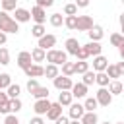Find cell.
I'll use <instances>...</instances> for the list:
<instances>
[{
  "label": "cell",
  "instance_id": "6da1fadb",
  "mask_svg": "<svg viewBox=\"0 0 124 124\" xmlns=\"http://www.w3.org/2000/svg\"><path fill=\"white\" fill-rule=\"evenodd\" d=\"M0 31H4L6 35L19 31V23H17L12 16H8V12H4V10L0 12Z\"/></svg>",
  "mask_w": 124,
  "mask_h": 124
},
{
  "label": "cell",
  "instance_id": "7a4b0ae2",
  "mask_svg": "<svg viewBox=\"0 0 124 124\" xmlns=\"http://www.w3.org/2000/svg\"><path fill=\"white\" fill-rule=\"evenodd\" d=\"M46 62L62 66L64 62H68V52L66 50H58V48H50V50H46Z\"/></svg>",
  "mask_w": 124,
  "mask_h": 124
},
{
  "label": "cell",
  "instance_id": "3957f363",
  "mask_svg": "<svg viewBox=\"0 0 124 124\" xmlns=\"http://www.w3.org/2000/svg\"><path fill=\"white\" fill-rule=\"evenodd\" d=\"M52 83H54V87H56L58 91H72V85H74L72 78H70V76H64V74L56 76V78L52 79Z\"/></svg>",
  "mask_w": 124,
  "mask_h": 124
},
{
  "label": "cell",
  "instance_id": "277c9868",
  "mask_svg": "<svg viewBox=\"0 0 124 124\" xmlns=\"http://www.w3.org/2000/svg\"><path fill=\"white\" fill-rule=\"evenodd\" d=\"M95 97H97V101H99V107H108L110 103H112V93L108 91V87H99V91L95 93Z\"/></svg>",
  "mask_w": 124,
  "mask_h": 124
},
{
  "label": "cell",
  "instance_id": "5b68a950",
  "mask_svg": "<svg viewBox=\"0 0 124 124\" xmlns=\"http://www.w3.org/2000/svg\"><path fill=\"white\" fill-rule=\"evenodd\" d=\"M50 105H52V103L48 101V97H46V99H37V101H35V105H33V110H35V114L43 116V114H46V112H48Z\"/></svg>",
  "mask_w": 124,
  "mask_h": 124
},
{
  "label": "cell",
  "instance_id": "8992f818",
  "mask_svg": "<svg viewBox=\"0 0 124 124\" xmlns=\"http://www.w3.org/2000/svg\"><path fill=\"white\" fill-rule=\"evenodd\" d=\"M31 19H33L35 23H45V21H46V8L33 6V8H31Z\"/></svg>",
  "mask_w": 124,
  "mask_h": 124
},
{
  "label": "cell",
  "instance_id": "52a82bcc",
  "mask_svg": "<svg viewBox=\"0 0 124 124\" xmlns=\"http://www.w3.org/2000/svg\"><path fill=\"white\" fill-rule=\"evenodd\" d=\"M54 45H56V35L46 33V35H43V37L39 39V45H37V46H41V48H45V50H50V48H54Z\"/></svg>",
  "mask_w": 124,
  "mask_h": 124
},
{
  "label": "cell",
  "instance_id": "ba28073f",
  "mask_svg": "<svg viewBox=\"0 0 124 124\" xmlns=\"http://www.w3.org/2000/svg\"><path fill=\"white\" fill-rule=\"evenodd\" d=\"M68 114H70V118H72V120H81V116L85 114V107H83L81 103H72V105H70Z\"/></svg>",
  "mask_w": 124,
  "mask_h": 124
},
{
  "label": "cell",
  "instance_id": "9c48e42d",
  "mask_svg": "<svg viewBox=\"0 0 124 124\" xmlns=\"http://www.w3.org/2000/svg\"><path fill=\"white\" fill-rule=\"evenodd\" d=\"M31 64H33L31 52H29V50H21V52L17 54V66H19L21 70H25V68H29Z\"/></svg>",
  "mask_w": 124,
  "mask_h": 124
},
{
  "label": "cell",
  "instance_id": "30bf717a",
  "mask_svg": "<svg viewBox=\"0 0 124 124\" xmlns=\"http://www.w3.org/2000/svg\"><path fill=\"white\" fill-rule=\"evenodd\" d=\"M95 23H93V17L91 16H78V31H89L91 27H93Z\"/></svg>",
  "mask_w": 124,
  "mask_h": 124
},
{
  "label": "cell",
  "instance_id": "8fae6325",
  "mask_svg": "<svg viewBox=\"0 0 124 124\" xmlns=\"http://www.w3.org/2000/svg\"><path fill=\"white\" fill-rule=\"evenodd\" d=\"M23 72H25L27 78H41V76H45V68H43L41 64H35V62H33L29 68H25Z\"/></svg>",
  "mask_w": 124,
  "mask_h": 124
},
{
  "label": "cell",
  "instance_id": "7c38bea8",
  "mask_svg": "<svg viewBox=\"0 0 124 124\" xmlns=\"http://www.w3.org/2000/svg\"><path fill=\"white\" fill-rule=\"evenodd\" d=\"M14 12H16V14H14V16H16L14 19H16L17 23H27V21H31V12H29V10H25V8H16Z\"/></svg>",
  "mask_w": 124,
  "mask_h": 124
},
{
  "label": "cell",
  "instance_id": "4fadbf2b",
  "mask_svg": "<svg viewBox=\"0 0 124 124\" xmlns=\"http://www.w3.org/2000/svg\"><path fill=\"white\" fill-rule=\"evenodd\" d=\"M64 46H66V52H68V54H72V56H76V54H78V50L81 48V45H79V41H78V39H74V37H70V39H66V43H64Z\"/></svg>",
  "mask_w": 124,
  "mask_h": 124
},
{
  "label": "cell",
  "instance_id": "5bb4252c",
  "mask_svg": "<svg viewBox=\"0 0 124 124\" xmlns=\"http://www.w3.org/2000/svg\"><path fill=\"white\" fill-rule=\"evenodd\" d=\"M107 66H108V58H107V56H103V54L93 56V70H95V72H105Z\"/></svg>",
  "mask_w": 124,
  "mask_h": 124
},
{
  "label": "cell",
  "instance_id": "9a60e30c",
  "mask_svg": "<svg viewBox=\"0 0 124 124\" xmlns=\"http://www.w3.org/2000/svg\"><path fill=\"white\" fill-rule=\"evenodd\" d=\"M72 95H74L76 99H85V97H87V85H85L83 81L74 83V85H72Z\"/></svg>",
  "mask_w": 124,
  "mask_h": 124
},
{
  "label": "cell",
  "instance_id": "2e32d148",
  "mask_svg": "<svg viewBox=\"0 0 124 124\" xmlns=\"http://www.w3.org/2000/svg\"><path fill=\"white\" fill-rule=\"evenodd\" d=\"M87 52H89V56H99L101 54V50H103V46H101V43L99 41H89L87 45H81Z\"/></svg>",
  "mask_w": 124,
  "mask_h": 124
},
{
  "label": "cell",
  "instance_id": "e0dca14e",
  "mask_svg": "<svg viewBox=\"0 0 124 124\" xmlns=\"http://www.w3.org/2000/svg\"><path fill=\"white\" fill-rule=\"evenodd\" d=\"M58 116H62V105L56 101V103H52V105H50V108H48V112H46V118L54 122Z\"/></svg>",
  "mask_w": 124,
  "mask_h": 124
},
{
  "label": "cell",
  "instance_id": "ac0fdd59",
  "mask_svg": "<svg viewBox=\"0 0 124 124\" xmlns=\"http://www.w3.org/2000/svg\"><path fill=\"white\" fill-rule=\"evenodd\" d=\"M87 35H89V41H101L103 35H105V29H103L101 25H93V27L87 31Z\"/></svg>",
  "mask_w": 124,
  "mask_h": 124
},
{
  "label": "cell",
  "instance_id": "d6986e66",
  "mask_svg": "<svg viewBox=\"0 0 124 124\" xmlns=\"http://www.w3.org/2000/svg\"><path fill=\"white\" fill-rule=\"evenodd\" d=\"M31 56H33V62H35V64L45 62V60H46V50L41 48V46H35V48L31 50Z\"/></svg>",
  "mask_w": 124,
  "mask_h": 124
},
{
  "label": "cell",
  "instance_id": "ffe728a7",
  "mask_svg": "<svg viewBox=\"0 0 124 124\" xmlns=\"http://www.w3.org/2000/svg\"><path fill=\"white\" fill-rule=\"evenodd\" d=\"M95 83H97L99 87H108V83H110L108 74H107V72H95Z\"/></svg>",
  "mask_w": 124,
  "mask_h": 124
},
{
  "label": "cell",
  "instance_id": "44dd1931",
  "mask_svg": "<svg viewBox=\"0 0 124 124\" xmlns=\"http://www.w3.org/2000/svg\"><path fill=\"white\" fill-rule=\"evenodd\" d=\"M58 103H60L62 107H70V105L74 103L72 91H60V93H58Z\"/></svg>",
  "mask_w": 124,
  "mask_h": 124
},
{
  "label": "cell",
  "instance_id": "7402d4cb",
  "mask_svg": "<svg viewBox=\"0 0 124 124\" xmlns=\"http://www.w3.org/2000/svg\"><path fill=\"white\" fill-rule=\"evenodd\" d=\"M81 124H99V116L95 110H85V114L81 116Z\"/></svg>",
  "mask_w": 124,
  "mask_h": 124
},
{
  "label": "cell",
  "instance_id": "603a6c76",
  "mask_svg": "<svg viewBox=\"0 0 124 124\" xmlns=\"http://www.w3.org/2000/svg\"><path fill=\"white\" fill-rule=\"evenodd\" d=\"M122 89H124L122 81H118V79H110V83H108V91H110L112 95H122Z\"/></svg>",
  "mask_w": 124,
  "mask_h": 124
},
{
  "label": "cell",
  "instance_id": "cb8c5ba5",
  "mask_svg": "<svg viewBox=\"0 0 124 124\" xmlns=\"http://www.w3.org/2000/svg\"><path fill=\"white\" fill-rule=\"evenodd\" d=\"M45 76H46V78H50V79H54L56 76H60L58 66H56V64H46V68H45Z\"/></svg>",
  "mask_w": 124,
  "mask_h": 124
},
{
  "label": "cell",
  "instance_id": "d4e9b609",
  "mask_svg": "<svg viewBox=\"0 0 124 124\" xmlns=\"http://www.w3.org/2000/svg\"><path fill=\"white\" fill-rule=\"evenodd\" d=\"M105 72L108 74V78H110V79H118V78H122V74H120V70H118V66H116V64H108Z\"/></svg>",
  "mask_w": 124,
  "mask_h": 124
},
{
  "label": "cell",
  "instance_id": "484cf974",
  "mask_svg": "<svg viewBox=\"0 0 124 124\" xmlns=\"http://www.w3.org/2000/svg\"><path fill=\"white\" fill-rule=\"evenodd\" d=\"M31 35H33V37H37V39H41L43 35H46L45 25H43V23H35V25L31 27Z\"/></svg>",
  "mask_w": 124,
  "mask_h": 124
},
{
  "label": "cell",
  "instance_id": "4316f807",
  "mask_svg": "<svg viewBox=\"0 0 124 124\" xmlns=\"http://www.w3.org/2000/svg\"><path fill=\"white\" fill-rule=\"evenodd\" d=\"M48 21H50L52 27H62V25H64V17H62V14H50Z\"/></svg>",
  "mask_w": 124,
  "mask_h": 124
},
{
  "label": "cell",
  "instance_id": "83f0119b",
  "mask_svg": "<svg viewBox=\"0 0 124 124\" xmlns=\"http://www.w3.org/2000/svg\"><path fill=\"white\" fill-rule=\"evenodd\" d=\"M64 25H66L68 29L76 31V29H78V16H66V17H64Z\"/></svg>",
  "mask_w": 124,
  "mask_h": 124
},
{
  "label": "cell",
  "instance_id": "f1b7e54d",
  "mask_svg": "<svg viewBox=\"0 0 124 124\" xmlns=\"http://www.w3.org/2000/svg\"><path fill=\"white\" fill-rule=\"evenodd\" d=\"M6 93H8V97H10V99H17V97H19V93H21V87H19L17 83H12V85L6 89Z\"/></svg>",
  "mask_w": 124,
  "mask_h": 124
},
{
  "label": "cell",
  "instance_id": "f546056e",
  "mask_svg": "<svg viewBox=\"0 0 124 124\" xmlns=\"http://www.w3.org/2000/svg\"><path fill=\"white\" fill-rule=\"evenodd\" d=\"M83 107H85V110H95V108L99 107V101H97V97H85V101H83Z\"/></svg>",
  "mask_w": 124,
  "mask_h": 124
},
{
  "label": "cell",
  "instance_id": "4dcf8cb0",
  "mask_svg": "<svg viewBox=\"0 0 124 124\" xmlns=\"http://www.w3.org/2000/svg\"><path fill=\"white\" fill-rule=\"evenodd\" d=\"M62 74L64 76H74L76 74V62H64L62 64Z\"/></svg>",
  "mask_w": 124,
  "mask_h": 124
},
{
  "label": "cell",
  "instance_id": "1f68e13d",
  "mask_svg": "<svg viewBox=\"0 0 124 124\" xmlns=\"http://www.w3.org/2000/svg\"><path fill=\"white\" fill-rule=\"evenodd\" d=\"M31 95H33L35 99H46V97H48V87H43V85H39V87H37V89H35Z\"/></svg>",
  "mask_w": 124,
  "mask_h": 124
},
{
  "label": "cell",
  "instance_id": "d6a6232c",
  "mask_svg": "<svg viewBox=\"0 0 124 124\" xmlns=\"http://www.w3.org/2000/svg\"><path fill=\"white\" fill-rule=\"evenodd\" d=\"M81 76H83V79H81V81H83L87 87L95 83V70H93V72H91V70H87V72H85V74H81Z\"/></svg>",
  "mask_w": 124,
  "mask_h": 124
},
{
  "label": "cell",
  "instance_id": "836d02e7",
  "mask_svg": "<svg viewBox=\"0 0 124 124\" xmlns=\"http://www.w3.org/2000/svg\"><path fill=\"white\" fill-rule=\"evenodd\" d=\"M0 64L2 66H8L10 64V50L6 46H0Z\"/></svg>",
  "mask_w": 124,
  "mask_h": 124
},
{
  "label": "cell",
  "instance_id": "e575fe53",
  "mask_svg": "<svg viewBox=\"0 0 124 124\" xmlns=\"http://www.w3.org/2000/svg\"><path fill=\"white\" fill-rule=\"evenodd\" d=\"M17 0H0V6H2V10L4 12H12V10H16L17 6Z\"/></svg>",
  "mask_w": 124,
  "mask_h": 124
},
{
  "label": "cell",
  "instance_id": "d590c367",
  "mask_svg": "<svg viewBox=\"0 0 124 124\" xmlns=\"http://www.w3.org/2000/svg\"><path fill=\"white\" fill-rule=\"evenodd\" d=\"M89 70V62L87 60H78L76 62V74H85Z\"/></svg>",
  "mask_w": 124,
  "mask_h": 124
},
{
  "label": "cell",
  "instance_id": "8d00e7d4",
  "mask_svg": "<svg viewBox=\"0 0 124 124\" xmlns=\"http://www.w3.org/2000/svg\"><path fill=\"white\" fill-rule=\"evenodd\" d=\"M108 41H110V45H112V46H120V45L124 43V35H122V33H112Z\"/></svg>",
  "mask_w": 124,
  "mask_h": 124
},
{
  "label": "cell",
  "instance_id": "74e56055",
  "mask_svg": "<svg viewBox=\"0 0 124 124\" xmlns=\"http://www.w3.org/2000/svg\"><path fill=\"white\" fill-rule=\"evenodd\" d=\"M10 85H12L10 74H0V91H2V89H8Z\"/></svg>",
  "mask_w": 124,
  "mask_h": 124
},
{
  "label": "cell",
  "instance_id": "f35d334b",
  "mask_svg": "<svg viewBox=\"0 0 124 124\" xmlns=\"http://www.w3.org/2000/svg\"><path fill=\"white\" fill-rule=\"evenodd\" d=\"M21 107H23V103H21V99L17 97V99H10V108H12V112L16 114V112H19L21 110Z\"/></svg>",
  "mask_w": 124,
  "mask_h": 124
},
{
  "label": "cell",
  "instance_id": "ab89813d",
  "mask_svg": "<svg viewBox=\"0 0 124 124\" xmlns=\"http://www.w3.org/2000/svg\"><path fill=\"white\" fill-rule=\"evenodd\" d=\"M64 16H78V6H76V2L64 6Z\"/></svg>",
  "mask_w": 124,
  "mask_h": 124
},
{
  "label": "cell",
  "instance_id": "60d3db41",
  "mask_svg": "<svg viewBox=\"0 0 124 124\" xmlns=\"http://www.w3.org/2000/svg\"><path fill=\"white\" fill-rule=\"evenodd\" d=\"M25 87H27V91H29V93H33V91L39 87V81H37V78H29V79H27V83H25Z\"/></svg>",
  "mask_w": 124,
  "mask_h": 124
},
{
  "label": "cell",
  "instance_id": "b9f144b4",
  "mask_svg": "<svg viewBox=\"0 0 124 124\" xmlns=\"http://www.w3.org/2000/svg\"><path fill=\"white\" fill-rule=\"evenodd\" d=\"M0 112L2 114H10L12 108H10V99L8 101H0Z\"/></svg>",
  "mask_w": 124,
  "mask_h": 124
},
{
  "label": "cell",
  "instance_id": "7bdbcfd3",
  "mask_svg": "<svg viewBox=\"0 0 124 124\" xmlns=\"http://www.w3.org/2000/svg\"><path fill=\"white\" fill-rule=\"evenodd\" d=\"M4 124H19V118H17L14 112H10V114H6V118H4Z\"/></svg>",
  "mask_w": 124,
  "mask_h": 124
},
{
  "label": "cell",
  "instance_id": "ee69618b",
  "mask_svg": "<svg viewBox=\"0 0 124 124\" xmlns=\"http://www.w3.org/2000/svg\"><path fill=\"white\" fill-rule=\"evenodd\" d=\"M76 58H78V60H87V58H89V52H87V50H85V48L81 46V48L78 50V54H76Z\"/></svg>",
  "mask_w": 124,
  "mask_h": 124
},
{
  "label": "cell",
  "instance_id": "f6af8a7d",
  "mask_svg": "<svg viewBox=\"0 0 124 124\" xmlns=\"http://www.w3.org/2000/svg\"><path fill=\"white\" fill-rule=\"evenodd\" d=\"M54 4V0H37V6H41V8H50Z\"/></svg>",
  "mask_w": 124,
  "mask_h": 124
},
{
  "label": "cell",
  "instance_id": "bcb514c9",
  "mask_svg": "<svg viewBox=\"0 0 124 124\" xmlns=\"http://www.w3.org/2000/svg\"><path fill=\"white\" fill-rule=\"evenodd\" d=\"M29 124H45V120H43V116L35 114L33 118H29Z\"/></svg>",
  "mask_w": 124,
  "mask_h": 124
},
{
  "label": "cell",
  "instance_id": "7dc6e473",
  "mask_svg": "<svg viewBox=\"0 0 124 124\" xmlns=\"http://www.w3.org/2000/svg\"><path fill=\"white\" fill-rule=\"evenodd\" d=\"M54 124H70V118H66V116L62 114V116H58V118L54 120Z\"/></svg>",
  "mask_w": 124,
  "mask_h": 124
},
{
  "label": "cell",
  "instance_id": "c3c4849f",
  "mask_svg": "<svg viewBox=\"0 0 124 124\" xmlns=\"http://www.w3.org/2000/svg\"><path fill=\"white\" fill-rule=\"evenodd\" d=\"M76 6L78 8H87L89 6V0H76Z\"/></svg>",
  "mask_w": 124,
  "mask_h": 124
},
{
  "label": "cell",
  "instance_id": "681fc988",
  "mask_svg": "<svg viewBox=\"0 0 124 124\" xmlns=\"http://www.w3.org/2000/svg\"><path fill=\"white\" fill-rule=\"evenodd\" d=\"M6 41H8L6 33H4V31H0V45H6Z\"/></svg>",
  "mask_w": 124,
  "mask_h": 124
},
{
  "label": "cell",
  "instance_id": "f907efd6",
  "mask_svg": "<svg viewBox=\"0 0 124 124\" xmlns=\"http://www.w3.org/2000/svg\"><path fill=\"white\" fill-rule=\"evenodd\" d=\"M116 66H118V70H120V74L124 76V60H122V62H116Z\"/></svg>",
  "mask_w": 124,
  "mask_h": 124
},
{
  "label": "cell",
  "instance_id": "816d5d0a",
  "mask_svg": "<svg viewBox=\"0 0 124 124\" xmlns=\"http://www.w3.org/2000/svg\"><path fill=\"white\" fill-rule=\"evenodd\" d=\"M118 52H120V58H122V60H124V43H122V45H120V46H118Z\"/></svg>",
  "mask_w": 124,
  "mask_h": 124
},
{
  "label": "cell",
  "instance_id": "f5cc1de1",
  "mask_svg": "<svg viewBox=\"0 0 124 124\" xmlns=\"http://www.w3.org/2000/svg\"><path fill=\"white\" fill-rule=\"evenodd\" d=\"M120 25H124V14H120Z\"/></svg>",
  "mask_w": 124,
  "mask_h": 124
},
{
  "label": "cell",
  "instance_id": "db71d44e",
  "mask_svg": "<svg viewBox=\"0 0 124 124\" xmlns=\"http://www.w3.org/2000/svg\"><path fill=\"white\" fill-rule=\"evenodd\" d=\"M70 124H81V120H70Z\"/></svg>",
  "mask_w": 124,
  "mask_h": 124
},
{
  "label": "cell",
  "instance_id": "11a10c76",
  "mask_svg": "<svg viewBox=\"0 0 124 124\" xmlns=\"http://www.w3.org/2000/svg\"><path fill=\"white\" fill-rule=\"evenodd\" d=\"M120 27H122V31H120V33H122V35H124V25H120Z\"/></svg>",
  "mask_w": 124,
  "mask_h": 124
},
{
  "label": "cell",
  "instance_id": "9f6ffc18",
  "mask_svg": "<svg viewBox=\"0 0 124 124\" xmlns=\"http://www.w3.org/2000/svg\"><path fill=\"white\" fill-rule=\"evenodd\" d=\"M101 124H110V122H108V120H107V122H101Z\"/></svg>",
  "mask_w": 124,
  "mask_h": 124
},
{
  "label": "cell",
  "instance_id": "6f0895ef",
  "mask_svg": "<svg viewBox=\"0 0 124 124\" xmlns=\"http://www.w3.org/2000/svg\"><path fill=\"white\" fill-rule=\"evenodd\" d=\"M116 124H124V122H116Z\"/></svg>",
  "mask_w": 124,
  "mask_h": 124
},
{
  "label": "cell",
  "instance_id": "680465c9",
  "mask_svg": "<svg viewBox=\"0 0 124 124\" xmlns=\"http://www.w3.org/2000/svg\"><path fill=\"white\" fill-rule=\"evenodd\" d=\"M122 95H124V89H122Z\"/></svg>",
  "mask_w": 124,
  "mask_h": 124
},
{
  "label": "cell",
  "instance_id": "91938a15",
  "mask_svg": "<svg viewBox=\"0 0 124 124\" xmlns=\"http://www.w3.org/2000/svg\"><path fill=\"white\" fill-rule=\"evenodd\" d=\"M122 4H124V0H122Z\"/></svg>",
  "mask_w": 124,
  "mask_h": 124
},
{
  "label": "cell",
  "instance_id": "94428289",
  "mask_svg": "<svg viewBox=\"0 0 124 124\" xmlns=\"http://www.w3.org/2000/svg\"><path fill=\"white\" fill-rule=\"evenodd\" d=\"M0 114H2V112H0Z\"/></svg>",
  "mask_w": 124,
  "mask_h": 124
},
{
  "label": "cell",
  "instance_id": "6125c7cd",
  "mask_svg": "<svg viewBox=\"0 0 124 124\" xmlns=\"http://www.w3.org/2000/svg\"><path fill=\"white\" fill-rule=\"evenodd\" d=\"M0 66H2V64H0Z\"/></svg>",
  "mask_w": 124,
  "mask_h": 124
}]
</instances>
